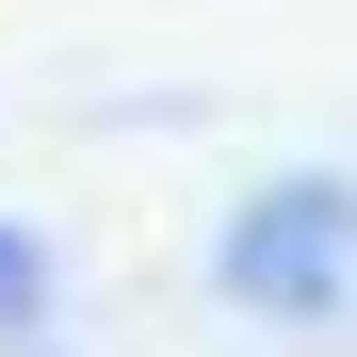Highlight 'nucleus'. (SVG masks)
Wrapping results in <instances>:
<instances>
[{
  "label": "nucleus",
  "mask_w": 357,
  "mask_h": 357,
  "mask_svg": "<svg viewBox=\"0 0 357 357\" xmlns=\"http://www.w3.org/2000/svg\"><path fill=\"white\" fill-rule=\"evenodd\" d=\"M341 276H357V195H325V178H292V195H260L227 227V292L244 309H325Z\"/></svg>",
  "instance_id": "f257e3e1"
},
{
  "label": "nucleus",
  "mask_w": 357,
  "mask_h": 357,
  "mask_svg": "<svg viewBox=\"0 0 357 357\" xmlns=\"http://www.w3.org/2000/svg\"><path fill=\"white\" fill-rule=\"evenodd\" d=\"M33 309V244H0V325H17Z\"/></svg>",
  "instance_id": "f03ea898"
}]
</instances>
